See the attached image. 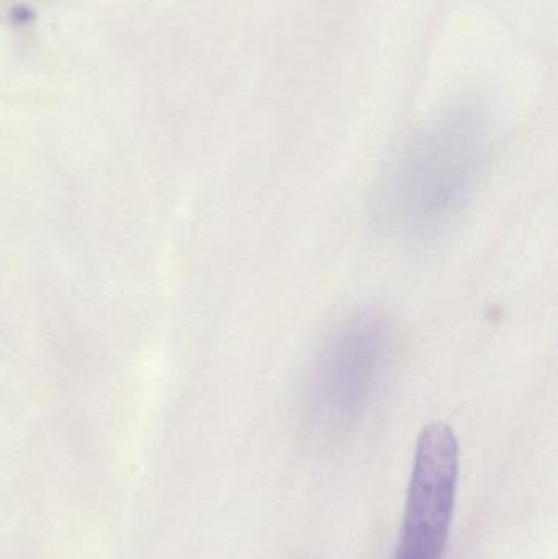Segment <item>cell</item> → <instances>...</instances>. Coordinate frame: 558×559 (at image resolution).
<instances>
[{
	"label": "cell",
	"mask_w": 558,
	"mask_h": 559,
	"mask_svg": "<svg viewBox=\"0 0 558 559\" xmlns=\"http://www.w3.org/2000/svg\"><path fill=\"white\" fill-rule=\"evenodd\" d=\"M477 138L464 128L436 131L413 146L390 174L393 218L408 229H425L448 218L465 199L478 173Z\"/></svg>",
	"instance_id": "cell-1"
},
{
	"label": "cell",
	"mask_w": 558,
	"mask_h": 559,
	"mask_svg": "<svg viewBox=\"0 0 558 559\" xmlns=\"http://www.w3.org/2000/svg\"><path fill=\"white\" fill-rule=\"evenodd\" d=\"M390 357V334L379 316L344 321L328 338L310 377V401L330 424L359 416L379 390Z\"/></svg>",
	"instance_id": "cell-2"
},
{
	"label": "cell",
	"mask_w": 558,
	"mask_h": 559,
	"mask_svg": "<svg viewBox=\"0 0 558 559\" xmlns=\"http://www.w3.org/2000/svg\"><path fill=\"white\" fill-rule=\"evenodd\" d=\"M461 450L454 430L431 423L419 433L393 559H442L458 498Z\"/></svg>",
	"instance_id": "cell-3"
}]
</instances>
